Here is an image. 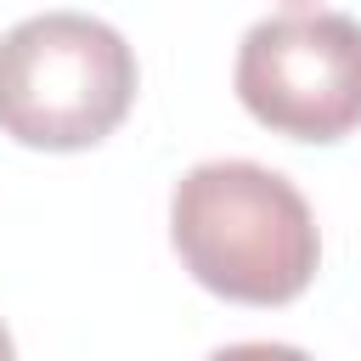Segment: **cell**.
<instances>
[{
    "mask_svg": "<svg viewBox=\"0 0 361 361\" xmlns=\"http://www.w3.org/2000/svg\"><path fill=\"white\" fill-rule=\"evenodd\" d=\"M169 243L192 282L231 305H288L322 265V231L305 192L254 158L186 169L169 197Z\"/></svg>",
    "mask_w": 361,
    "mask_h": 361,
    "instance_id": "obj_1",
    "label": "cell"
},
{
    "mask_svg": "<svg viewBox=\"0 0 361 361\" xmlns=\"http://www.w3.org/2000/svg\"><path fill=\"white\" fill-rule=\"evenodd\" d=\"M135 51L85 11H39L0 34V130L39 152H85L135 107Z\"/></svg>",
    "mask_w": 361,
    "mask_h": 361,
    "instance_id": "obj_2",
    "label": "cell"
},
{
    "mask_svg": "<svg viewBox=\"0 0 361 361\" xmlns=\"http://www.w3.org/2000/svg\"><path fill=\"white\" fill-rule=\"evenodd\" d=\"M237 102L288 141L361 130V23L344 11L259 17L237 45Z\"/></svg>",
    "mask_w": 361,
    "mask_h": 361,
    "instance_id": "obj_3",
    "label": "cell"
},
{
    "mask_svg": "<svg viewBox=\"0 0 361 361\" xmlns=\"http://www.w3.org/2000/svg\"><path fill=\"white\" fill-rule=\"evenodd\" d=\"M209 361H310V355L299 344H265V338H254V344H226Z\"/></svg>",
    "mask_w": 361,
    "mask_h": 361,
    "instance_id": "obj_4",
    "label": "cell"
},
{
    "mask_svg": "<svg viewBox=\"0 0 361 361\" xmlns=\"http://www.w3.org/2000/svg\"><path fill=\"white\" fill-rule=\"evenodd\" d=\"M0 361H17V350H11V333H6V322H0Z\"/></svg>",
    "mask_w": 361,
    "mask_h": 361,
    "instance_id": "obj_5",
    "label": "cell"
}]
</instances>
